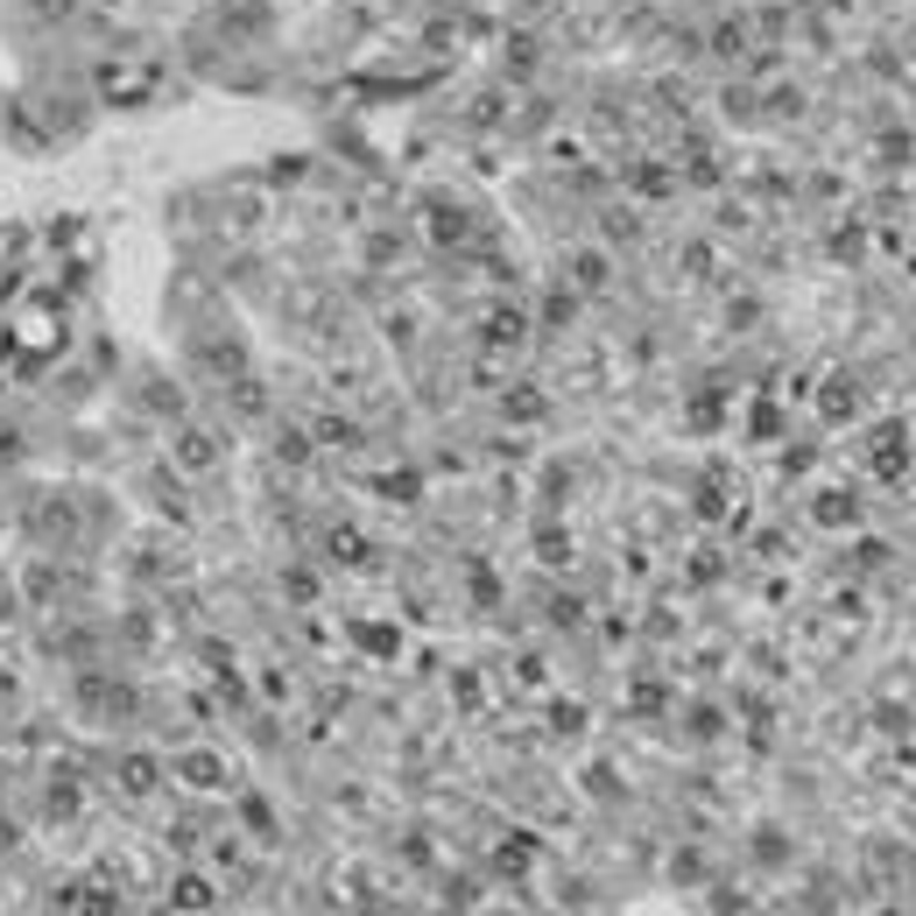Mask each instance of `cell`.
<instances>
[{
	"instance_id": "cell-2",
	"label": "cell",
	"mask_w": 916,
	"mask_h": 916,
	"mask_svg": "<svg viewBox=\"0 0 916 916\" xmlns=\"http://www.w3.org/2000/svg\"><path fill=\"white\" fill-rule=\"evenodd\" d=\"M156 776H163V769H156L148 754H127V761H121V782H127L135 797H148V790H156Z\"/></svg>"
},
{
	"instance_id": "cell-1",
	"label": "cell",
	"mask_w": 916,
	"mask_h": 916,
	"mask_svg": "<svg viewBox=\"0 0 916 916\" xmlns=\"http://www.w3.org/2000/svg\"><path fill=\"white\" fill-rule=\"evenodd\" d=\"M212 458H219V451H212V437H205V430H184V437H177V466H184V472H212Z\"/></svg>"
},
{
	"instance_id": "cell-4",
	"label": "cell",
	"mask_w": 916,
	"mask_h": 916,
	"mask_svg": "<svg viewBox=\"0 0 916 916\" xmlns=\"http://www.w3.org/2000/svg\"><path fill=\"white\" fill-rule=\"evenodd\" d=\"M79 0H35V14H71Z\"/></svg>"
},
{
	"instance_id": "cell-3",
	"label": "cell",
	"mask_w": 916,
	"mask_h": 916,
	"mask_svg": "<svg viewBox=\"0 0 916 916\" xmlns=\"http://www.w3.org/2000/svg\"><path fill=\"white\" fill-rule=\"evenodd\" d=\"M205 903H212V888H205V882H190V874H184V882H177V909H205Z\"/></svg>"
}]
</instances>
